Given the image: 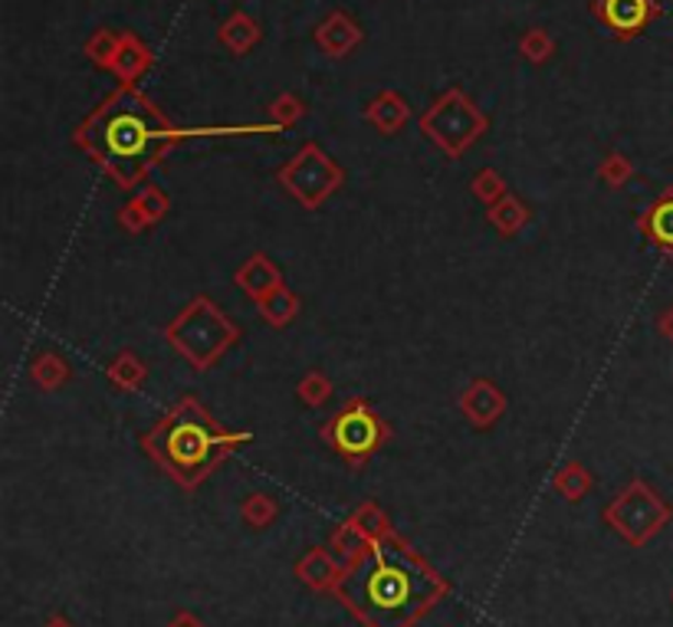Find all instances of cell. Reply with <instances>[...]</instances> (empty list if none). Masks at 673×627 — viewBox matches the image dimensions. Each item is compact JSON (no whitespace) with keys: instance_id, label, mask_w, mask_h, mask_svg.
Segmentation results:
<instances>
[{"instance_id":"1","label":"cell","mask_w":673,"mask_h":627,"mask_svg":"<svg viewBox=\"0 0 673 627\" xmlns=\"http://www.w3.org/2000/svg\"><path fill=\"white\" fill-rule=\"evenodd\" d=\"M138 86L119 82L72 132V145L122 191L148 178L168 152L188 138Z\"/></svg>"},{"instance_id":"2","label":"cell","mask_w":673,"mask_h":627,"mask_svg":"<svg viewBox=\"0 0 673 627\" xmlns=\"http://www.w3.org/2000/svg\"><path fill=\"white\" fill-rule=\"evenodd\" d=\"M444 592L447 585L397 536L368 542L338 585L345 605L368 627H411Z\"/></svg>"},{"instance_id":"3","label":"cell","mask_w":673,"mask_h":627,"mask_svg":"<svg viewBox=\"0 0 673 627\" xmlns=\"http://www.w3.org/2000/svg\"><path fill=\"white\" fill-rule=\"evenodd\" d=\"M247 444H254V430H227L194 394L175 401L142 434V450L184 490H198L234 450Z\"/></svg>"},{"instance_id":"4","label":"cell","mask_w":673,"mask_h":627,"mask_svg":"<svg viewBox=\"0 0 673 627\" xmlns=\"http://www.w3.org/2000/svg\"><path fill=\"white\" fill-rule=\"evenodd\" d=\"M240 335H244L240 325L204 293H198L181 313L165 325V342L194 371L214 368L240 342Z\"/></svg>"},{"instance_id":"5","label":"cell","mask_w":673,"mask_h":627,"mask_svg":"<svg viewBox=\"0 0 673 627\" xmlns=\"http://www.w3.org/2000/svg\"><path fill=\"white\" fill-rule=\"evenodd\" d=\"M490 128L486 112L463 92V89H447L424 115H420V132L447 155V158H463Z\"/></svg>"},{"instance_id":"6","label":"cell","mask_w":673,"mask_h":627,"mask_svg":"<svg viewBox=\"0 0 673 627\" xmlns=\"http://www.w3.org/2000/svg\"><path fill=\"white\" fill-rule=\"evenodd\" d=\"M319 434L333 447V454L358 470L391 440V424L374 411L368 398H351L323 424Z\"/></svg>"},{"instance_id":"7","label":"cell","mask_w":673,"mask_h":627,"mask_svg":"<svg viewBox=\"0 0 673 627\" xmlns=\"http://www.w3.org/2000/svg\"><path fill=\"white\" fill-rule=\"evenodd\" d=\"M280 188L303 208V211H319L336 191H341L345 184V168L338 165L336 158L316 145L306 142L280 171H277Z\"/></svg>"},{"instance_id":"8","label":"cell","mask_w":673,"mask_h":627,"mask_svg":"<svg viewBox=\"0 0 673 627\" xmlns=\"http://www.w3.org/2000/svg\"><path fill=\"white\" fill-rule=\"evenodd\" d=\"M605 519H608V526H615V533L625 542L648 546L671 523L673 510L671 503L658 490H651L644 480H631L615 496V503L605 510Z\"/></svg>"},{"instance_id":"9","label":"cell","mask_w":673,"mask_h":627,"mask_svg":"<svg viewBox=\"0 0 673 627\" xmlns=\"http://www.w3.org/2000/svg\"><path fill=\"white\" fill-rule=\"evenodd\" d=\"M592 10L602 20V26L621 43L638 40L661 16L658 0H595Z\"/></svg>"},{"instance_id":"10","label":"cell","mask_w":673,"mask_h":627,"mask_svg":"<svg viewBox=\"0 0 673 627\" xmlns=\"http://www.w3.org/2000/svg\"><path fill=\"white\" fill-rule=\"evenodd\" d=\"M457 404H460L463 421H467L473 430H490V427H496V424L506 417V407H509L503 388H496L490 378L470 381V384L460 391V401H457Z\"/></svg>"},{"instance_id":"11","label":"cell","mask_w":673,"mask_h":627,"mask_svg":"<svg viewBox=\"0 0 673 627\" xmlns=\"http://www.w3.org/2000/svg\"><path fill=\"white\" fill-rule=\"evenodd\" d=\"M234 283L237 290H244L254 303L267 300L270 293H277L280 287H287L283 280V270L267 257V254H254L240 264V270L234 273Z\"/></svg>"},{"instance_id":"12","label":"cell","mask_w":673,"mask_h":627,"mask_svg":"<svg viewBox=\"0 0 673 627\" xmlns=\"http://www.w3.org/2000/svg\"><path fill=\"white\" fill-rule=\"evenodd\" d=\"M638 231L654 250H661L664 257H673V188H664L658 194V201H651L641 211Z\"/></svg>"},{"instance_id":"13","label":"cell","mask_w":673,"mask_h":627,"mask_svg":"<svg viewBox=\"0 0 673 627\" xmlns=\"http://www.w3.org/2000/svg\"><path fill=\"white\" fill-rule=\"evenodd\" d=\"M361 40H364V33H361L358 20H355L351 13H345V10H333V13L316 26V43H319V49H323L326 56H333V59L348 56Z\"/></svg>"},{"instance_id":"14","label":"cell","mask_w":673,"mask_h":627,"mask_svg":"<svg viewBox=\"0 0 673 627\" xmlns=\"http://www.w3.org/2000/svg\"><path fill=\"white\" fill-rule=\"evenodd\" d=\"M364 122L378 132V135H397L407 122H411V105L401 92L394 89H381L368 105H364Z\"/></svg>"},{"instance_id":"15","label":"cell","mask_w":673,"mask_h":627,"mask_svg":"<svg viewBox=\"0 0 673 627\" xmlns=\"http://www.w3.org/2000/svg\"><path fill=\"white\" fill-rule=\"evenodd\" d=\"M152 63H155V53H152V46L148 43H142L135 33H122V40H119V53H115V59H112V66H109V72L119 79V82H125V86H135L148 69H152Z\"/></svg>"},{"instance_id":"16","label":"cell","mask_w":673,"mask_h":627,"mask_svg":"<svg viewBox=\"0 0 673 627\" xmlns=\"http://www.w3.org/2000/svg\"><path fill=\"white\" fill-rule=\"evenodd\" d=\"M105 381H109L115 391L135 394V391H142L145 381H148V365L138 358V351L122 348V351H115L112 361L105 365Z\"/></svg>"},{"instance_id":"17","label":"cell","mask_w":673,"mask_h":627,"mask_svg":"<svg viewBox=\"0 0 673 627\" xmlns=\"http://www.w3.org/2000/svg\"><path fill=\"white\" fill-rule=\"evenodd\" d=\"M296 575H300L310 589L326 592V589H338V585H341L345 569L333 559V552H326V549H310V552L300 559Z\"/></svg>"},{"instance_id":"18","label":"cell","mask_w":673,"mask_h":627,"mask_svg":"<svg viewBox=\"0 0 673 627\" xmlns=\"http://www.w3.org/2000/svg\"><path fill=\"white\" fill-rule=\"evenodd\" d=\"M217 40H221L231 53L244 56V53H250V49L263 40V26H260L250 13L237 10V13H231V16L224 20V26L217 30Z\"/></svg>"},{"instance_id":"19","label":"cell","mask_w":673,"mask_h":627,"mask_svg":"<svg viewBox=\"0 0 673 627\" xmlns=\"http://www.w3.org/2000/svg\"><path fill=\"white\" fill-rule=\"evenodd\" d=\"M30 381L40 388V391H59V388H66L69 381H72V365L59 355V351H53V348H46V351H40L33 361H30Z\"/></svg>"},{"instance_id":"20","label":"cell","mask_w":673,"mask_h":627,"mask_svg":"<svg viewBox=\"0 0 673 627\" xmlns=\"http://www.w3.org/2000/svg\"><path fill=\"white\" fill-rule=\"evenodd\" d=\"M486 221L493 231H500L503 237H516L526 224H529V208L516 198V194H506L500 204L486 208Z\"/></svg>"},{"instance_id":"21","label":"cell","mask_w":673,"mask_h":627,"mask_svg":"<svg viewBox=\"0 0 673 627\" xmlns=\"http://www.w3.org/2000/svg\"><path fill=\"white\" fill-rule=\"evenodd\" d=\"M257 310H260V315H263L267 325H273V328H287V325L296 322V315L303 310V300H300L290 287H280L277 293H270L267 300H260Z\"/></svg>"},{"instance_id":"22","label":"cell","mask_w":673,"mask_h":627,"mask_svg":"<svg viewBox=\"0 0 673 627\" xmlns=\"http://www.w3.org/2000/svg\"><path fill=\"white\" fill-rule=\"evenodd\" d=\"M592 486H595V480H592L588 467H585V463H579V460H569V463H565V467L556 473V480H552V490H556V493H562L569 503L585 500V496L592 493Z\"/></svg>"},{"instance_id":"23","label":"cell","mask_w":673,"mask_h":627,"mask_svg":"<svg viewBox=\"0 0 673 627\" xmlns=\"http://www.w3.org/2000/svg\"><path fill=\"white\" fill-rule=\"evenodd\" d=\"M348 523H351L368 542H378V539H388V536H391V523H388V516L381 513L378 503H361V506L348 516Z\"/></svg>"},{"instance_id":"24","label":"cell","mask_w":673,"mask_h":627,"mask_svg":"<svg viewBox=\"0 0 673 627\" xmlns=\"http://www.w3.org/2000/svg\"><path fill=\"white\" fill-rule=\"evenodd\" d=\"M296 394H300V401L306 404V407H323V404H329V398L336 394V384H333V378L326 374V371H306L303 378H300V384H296Z\"/></svg>"},{"instance_id":"25","label":"cell","mask_w":673,"mask_h":627,"mask_svg":"<svg viewBox=\"0 0 673 627\" xmlns=\"http://www.w3.org/2000/svg\"><path fill=\"white\" fill-rule=\"evenodd\" d=\"M470 194H473L476 201H483L486 208H493V204H500V201L509 194V188H506V178H503L496 168H480V171L470 178Z\"/></svg>"},{"instance_id":"26","label":"cell","mask_w":673,"mask_h":627,"mask_svg":"<svg viewBox=\"0 0 673 627\" xmlns=\"http://www.w3.org/2000/svg\"><path fill=\"white\" fill-rule=\"evenodd\" d=\"M119 40H122V33H115V30H109V26H99V30L86 40L82 53H86L96 66L109 69L112 59H115V53H119Z\"/></svg>"},{"instance_id":"27","label":"cell","mask_w":673,"mask_h":627,"mask_svg":"<svg viewBox=\"0 0 673 627\" xmlns=\"http://www.w3.org/2000/svg\"><path fill=\"white\" fill-rule=\"evenodd\" d=\"M598 178L612 188V191H621L625 184H631L635 178V161L625 155V152H608L598 165Z\"/></svg>"},{"instance_id":"28","label":"cell","mask_w":673,"mask_h":627,"mask_svg":"<svg viewBox=\"0 0 673 627\" xmlns=\"http://www.w3.org/2000/svg\"><path fill=\"white\" fill-rule=\"evenodd\" d=\"M240 516H244V523H247L250 529H267V526L280 516V503H277L273 496H267V493H254V496L244 500Z\"/></svg>"},{"instance_id":"29","label":"cell","mask_w":673,"mask_h":627,"mask_svg":"<svg viewBox=\"0 0 673 627\" xmlns=\"http://www.w3.org/2000/svg\"><path fill=\"white\" fill-rule=\"evenodd\" d=\"M519 53H523L529 63L542 66V63H549V59L556 56V40H552V33H549L546 26H532V30L523 33V40H519Z\"/></svg>"},{"instance_id":"30","label":"cell","mask_w":673,"mask_h":627,"mask_svg":"<svg viewBox=\"0 0 673 627\" xmlns=\"http://www.w3.org/2000/svg\"><path fill=\"white\" fill-rule=\"evenodd\" d=\"M303 115H306V102L293 92H280L270 102V125H277V128H293Z\"/></svg>"},{"instance_id":"31","label":"cell","mask_w":673,"mask_h":627,"mask_svg":"<svg viewBox=\"0 0 673 627\" xmlns=\"http://www.w3.org/2000/svg\"><path fill=\"white\" fill-rule=\"evenodd\" d=\"M135 201H138V208L145 211V217H148L152 227L161 224V221L168 217V211H171V201H168V194H165L158 184H142L138 194H135Z\"/></svg>"},{"instance_id":"32","label":"cell","mask_w":673,"mask_h":627,"mask_svg":"<svg viewBox=\"0 0 673 627\" xmlns=\"http://www.w3.org/2000/svg\"><path fill=\"white\" fill-rule=\"evenodd\" d=\"M119 227L122 231H128V234H142V231H148L152 224H148V217H145V211L138 208V201L132 198L128 204H122V211H119Z\"/></svg>"},{"instance_id":"33","label":"cell","mask_w":673,"mask_h":627,"mask_svg":"<svg viewBox=\"0 0 673 627\" xmlns=\"http://www.w3.org/2000/svg\"><path fill=\"white\" fill-rule=\"evenodd\" d=\"M658 328H661V335L673 345V306L671 310H664V315L658 318Z\"/></svg>"},{"instance_id":"34","label":"cell","mask_w":673,"mask_h":627,"mask_svg":"<svg viewBox=\"0 0 673 627\" xmlns=\"http://www.w3.org/2000/svg\"><path fill=\"white\" fill-rule=\"evenodd\" d=\"M171 627H201V622H198V618H194L191 612H181V615H175Z\"/></svg>"},{"instance_id":"35","label":"cell","mask_w":673,"mask_h":627,"mask_svg":"<svg viewBox=\"0 0 673 627\" xmlns=\"http://www.w3.org/2000/svg\"><path fill=\"white\" fill-rule=\"evenodd\" d=\"M46 627H69V625H66V622H63V618H56V622H53V625H46Z\"/></svg>"}]
</instances>
